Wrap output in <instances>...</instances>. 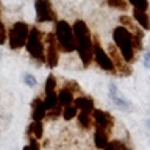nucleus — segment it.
Masks as SVG:
<instances>
[{"label":"nucleus","instance_id":"2","mask_svg":"<svg viewBox=\"0 0 150 150\" xmlns=\"http://www.w3.org/2000/svg\"><path fill=\"white\" fill-rule=\"evenodd\" d=\"M55 38H56V42H58L59 52L70 53V52L77 50V42H75V38H74L72 25L67 21H56Z\"/></svg>","mask_w":150,"mask_h":150},{"label":"nucleus","instance_id":"6","mask_svg":"<svg viewBox=\"0 0 150 150\" xmlns=\"http://www.w3.org/2000/svg\"><path fill=\"white\" fill-rule=\"evenodd\" d=\"M92 59L98 64V67L106 70V72H116V64L112 63L111 56L103 50V47L98 44L97 41H94V47H92Z\"/></svg>","mask_w":150,"mask_h":150},{"label":"nucleus","instance_id":"29","mask_svg":"<svg viewBox=\"0 0 150 150\" xmlns=\"http://www.w3.org/2000/svg\"><path fill=\"white\" fill-rule=\"evenodd\" d=\"M22 150H30V149H28V145H25V147H23Z\"/></svg>","mask_w":150,"mask_h":150},{"label":"nucleus","instance_id":"24","mask_svg":"<svg viewBox=\"0 0 150 150\" xmlns=\"http://www.w3.org/2000/svg\"><path fill=\"white\" fill-rule=\"evenodd\" d=\"M106 3L110 5L111 8H116V9H122V11H124V9L127 8V0H106Z\"/></svg>","mask_w":150,"mask_h":150},{"label":"nucleus","instance_id":"27","mask_svg":"<svg viewBox=\"0 0 150 150\" xmlns=\"http://www.w3.org/2000/svg\"><path fill=\"white\" fill-rule=\"evenodd\" d=\"M8 35L5 33V28H3V23H2V19H0V45L5 44V41H6Z\"/></svg>","mask_w":150,"mask_h":150},{"label":"nucleus","instance_id":"11","mask_svg":"<svg viewBox=\"0 0 150 150\" xmlns=\"http://www.w3.org/2000/svg\"><path fill=\"white\" fill-rule=\"evenodd\" d=\"M74 105L78 111L81 112H91L96 110V105H94V98L89 96H80L77 98H74Z\"/></svg>","mask_w":150,"mask_h":150},{"label":"nucleus","instance_id":"15","mask_svg":"<svg viewBox=\"0 0 150 150\" xmlns=\"http://www.w3.org/2000/svg\"><path fill=\"white\" fill-rule=\"evenodd\" d=\"M108 142H110V139H108V133L97 128L96 133H94V145H96L98 150H105Z\"/></svg>","mask_w":150,"mask_h":150},{"label":"nucleus","instance_id":"12","mask_svg":"<svg viewBox=\"0 0 150 150\" xmlns=\"http://www.w3.org/2000/svg\"><path fill=\"white\" fill-rule=\"evenodd\" d=\"M47 116V110L44 106V102L42 98L36 97L31 103V117H33V122H42V119Z\"/></svg>","mask_w":150,"mask_h":150},{"label":"nucleus","instance_id":"1","mask_svg":"<svg viewBox=\"0 0 150 150\" xmlns=\"http://www.w3.org/2000/svg\"><path fill=\"white\" fill-rule=\"evenodd\" d=\"M112 41L119 50L122 59L125 63H133L136 50H134V42H133V33H131L127 27L117 25L112 30Z\"/></svg>","mask_w":150,"mask_h":150},{"label":"nucleus","instance_id":"25","mask_svg":"<svg viewBox=\"0 0 150 150\" xmlns=\"http://www.w3.org/2000/svg\"><path fill=\"white\" fill-rule=\"evenodd\" d=\"M23 81H25V84H28L30 88L36 86V80H35V77H33V75H30V74H27L25 77H23Z\"/></svg>","mask_w":150,"mask_h":150},{"label":"nucleus","instance_id":"14","mask_svg":"<svg viewBox=\"0 0 150 150\" xmlns=\"http://www.w3.org/2000/svg\"><path fill=\"white\" fill-rule=\"evenodd\" d=\"M58 96V105L59 106H69V105H74V92L70 91V89H67V88H63L61 91L56 94Z\"/></svg>","mask_w":150,"mask_h":150},{"label":"nucleus","instance_id":"22","mask_svg":"<svg viewBox=\"0 0 150 150\" xmlns=\"http://www.w3.org/2000/svg\"><path fill=\"white\" fill-rule=\"evenodd\" d=\"M134 9H141V11H147L149 9V0H127Z\"/></svg>","mask_w":150,"mask_h":150},{"label":"nucleus","instance_id":"16","mask_svg":"<svg viewBox=\"0 0 150 150\" xmlns=\"http://www.w3.org/2000/svg\"><path fill=\"white\" fill-rule=\"evenodd\" d=\"M72 31H74V38L75 39H78V38H81L84 35H88L89 31V27L86 25V22L81 21V19H77L74 23H72Z\"/></svg>","mask_w":150,"mask_h":150},{"label":"nucleus","instance_id":"18","mask_svg":"<svg viewBox=\"0 0 150 150\" xmlns=\"http://www.w3.org/2000/svg\"><path fill=\"white\" fill-rule=\"evenodd\" d=\"M44 106H45V110L47 111H50V110H53L55 106H58V96H56V92H52V94H45V97H44Z\"/></svg>","mask_w":150,"mask_h":150},{"label":"nucleus","instance_id":"30","mask_svg":"<svg viewBox=\"0 0 150 150\" xmlns=\"http://www.w3.org/2000/svg\"><path fill=\"white\" fill-rule=\"evenodd\" d=\"M149 127H150V122H149Z\"/></svg>","mask_w":150,"mask_h":150},{"label":"nucleus","instance_id":"13","mask_svg":"<svg viewBox=\"0 0 150 150\" xmlns=\"http://www.w3.org/2000/svg\"><path fill=\"white\" fill-rule=\"evenodd\" d=\"M133 19L138 22V25H141L142 30H150V16L147 11H141V9L133 8Z\"/></svg>","mask_w":150,"mask_h":150},{"label":"nucleus","instance_id":"21","mask_svg":"<svg viewBox=\"0 0 150 150\" xmlns=\"http://www.w3.org/2000/svg\"><path fill=\"white\" fill-rule=\"evenodd\" d=\"M45 94H52V92H55L56 91V78H55V75H49L45 80Z\"/></svg>","mask_w":150,"mask_h":150},{"label":"nucleus","instance_id":"9","mask_svg":"<svg viewBox=\"0 0 150 150\" xmlns=\"http://www.w3.org/2000/svg\"><path fill=\"white\" fill-rule=\"evenodd\" d=\"M91 116H92V122L97 125L98 130H103V131H106V133H110V130L112 128V124H114V120H112V117L110 116V112L96 108V110L91 112Z\"/></svg>","mask_w":150,"mask_h":150},{"label":"nucleus","instance_id":"20","mask_svg":"<svg viewBox=\"0 0 150 150\" xmlns=\"http://www.w3.org/2000/svg\"><path fill=\"white\" fill-rule=\"evenodd\" d=\"M77 114H78V110L75 108V105H69V106L63 108V114L61 116H63L64 120H72L77 117Z\"/></svg>","mask_w":150,"mask_h":150},{"label":"nucleus","instance_id":"28","mask_svg":"<svg viewBox=\"0 0 150 150\" xmlns=\"http://www.w3.org/2000/svg\"><path fill=\"white\" fill-rule=\"evenodd\" d=\"M142 63H144V67H145V69H150V50H145V52H144V59H142Z\"/></svg>","mask_w":150,"mask_h":150},{"label":"nucleus","instance_id":"3","mask_svg":"<svg viewBox=\"0 0 150 150\" xmlns=\"http://www.w3.org/2000/svg\"><path fill=\"white\" fill-rule=\"evenodd\" d=\"M25 49L33 59L39 61V63H45V47L42 42V31L38 27L30 28Z\"/></svg>","mask_w":150,"mask_h":150},{"label":"nucleus","instance_id":"7","mask_svg":"<svg viewBox=\"0 0 150 150\" xmlns=\"http://www.w3.org/2000/svg\"><path fill=\"white\" fill-rule=\"evenodd\" d=\"M47 47H45V63L50 69H53L59 63V49H58V42H56L55 33H49L47 35Z\"/></svg>","mask_w":150,"mask_h":150},{"label":"nucleus","instance_id":"8","mask_svg":"<svg viewBox=\"0 0 150 150\" xmlns=\"http://www.w3.org/2000/svg\"><path fill=\"white\" fill-rule=\"evenodd\" d=\"M35 9L38 22H56V14L50 0H35Z\"/></svg>","mask_w":150,"mask_h":150},{"label":"nucleus","instance_id":"10","mask_svg":"<svg viewBox=\"0 0 150 150\" xmlns=\"http://www.w3.org/2000/svg\"><path fill=\"white\" fill-rule=\"evenodd\" d=\"M110 98H111L112 105H114L116 108H119V110L125 111V112L133 111V108H134L133 103H131L128 98H125L124 96H122L116 84H111V86H110Z\"/></svg>","mask_w":150,"mask_h":150},{"label":"nucleus","instance_id":"19","mask_svg":"<svg viewBox=\"0 0 150 150\" xmlns=\"http://www.w3.org/2000/svg\"><path fill=\"white\" fill-rule=\"evenodd\" d=\"M77 119H78V124L83 127V128L89 130L92 127V116L89 114V112H81L80 111L77 114Z\"/></svg>","mask_w":150,"mask_h":150},{"label":"nucleus","instance_id":"4","mask_svg":"<svg viewBox=\"0 0 150 150\" xmlns=\"http://www.w3.org/2000/svg\"><path fill=\"white\" fill-rule=\"evenodd\" d=\"M28 33H30V27H28L27 22H21V21L16 22L8 31L9 47H11L13 50L23 49L27 44V39H28Z\"/></svg>","mask_w":150,"mask_h":150},{"label":"nucleus","instance_id":"26","mask_svg":"<svg viewBox=\"0 0 150 150\" xmlns=\"http://www.w3.org/2000/svg\"><path fill=\"white\" fill-rule=\"evenodd\" d=\"M28 149H30V150H41L39 141L35 139V138H30V144H28Z\"/></svg>","mask_w":150,"mask_h":150},{"label":"nucleus","instance_id":"5","mask_svg":"<svg viewBox=\"0 0 150 150\" xmlns=\"http://www.w3.org/2000/svg\"><path fill=\"white\" fill-rule=\"evenodd\" d=\"M77 42V52H78V56L81 59L83 66H88L92 63V47H94V41H92V36L91 33L84 35L78 39H75Z\"/></svg>","mask_w":150,"mask_h":150},{"label":"nucleus","instance_id":"23","mask_svg":"<svg viewBox=\"0 0 150 150\" xmlns=\"http://www.w3.org/2000/svg\"><path fill=\"white\" fill-rule=\"evenodd\" d=\"M105 150H128V147L122 142V141L114 139L112 142H108V145L105 147Z\"/></svg>","mask_w":150,"mask_h":150},{"label":"nucleus","instance_id":"17","mask_svg":"<svg viewBox=\"0 0 150 150\" xmlns=\"http://www.w3.org/2000/svg\"><path fill=\"white\" fill-rule=\"evenodd\" d=\"M28 134H30V138H35L39 141L44 136V125H42V122H33L30 125V130H28Z\"/></svg>","mask_w":150,"mask_h":150}]
</instances>
